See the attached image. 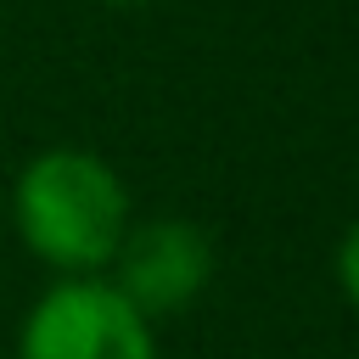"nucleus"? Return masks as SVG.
<instances>
[{"mask_svg":"<svg viewBox=\"0 0 359 359\" xmlns=\"http://www.w3.org/2000/svg\"><path fill=\"white\" fill-rule=\"evenodd\" d=\"M337 286H342V297L359 309V219L348 224V236H342V247H337Z\"/></svg>","mask_w":359,"mask_h":359,"instance_id":"obj_4","label":"nucleus"},{"mask_svg":"<svg viewBox=\"0 0 359 359\" xmlns=\"http://www.w3.org/2000/svg\"><path fill=\"white\" fill-rule=\"evenodd\" d=\"M22 247L56 275H107L123 230L135 224L129 185L90 146H50L28 157L11 191Z\"/></svg>","mask_w":359,"mask_h":359,"instance_id":"obj_1","label":"nucleus"},{"mask_svg":"<svg viewBox=\"0 0 359 359\" xmlns=\"http://www.w3.org/2000/svg\"><path fill=\"white\" fill-rule=\"evenodd\" d=\"M107 280L146 320L180 314L213 280V241L191 219H135L107 264Z\"/></svg>","mask_w":359,"mask_h":359,"instance_id":"obj_3","label":"nucleus"},{"mask_svg":"<svg viewBox=\"0 0 359 359\" xmlns=\"http://www.w3.org/2000/svg\"><path fill=\"white\" fill-rule=\"evenodd\" d=\"M101 6H146V0H101Z\"/></svg>","mask_w":359,"mask_h":359,"instance_id":"obj_5","label":"nucleus"},{"mask_svg":"<svg viewBox=\"0 0 359 359\" xmlns=\"http://www.w3.org/2000/svg\"><path fill=\"white\" fill-rule=\"evenodd\" d=\"M17 359H157V337L107 275H62L28 309Z\"/></svg>","mask_w":359,"mask_h":359,"instance_id":"obj_2","label":"nucleus"}]
</instances>
